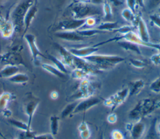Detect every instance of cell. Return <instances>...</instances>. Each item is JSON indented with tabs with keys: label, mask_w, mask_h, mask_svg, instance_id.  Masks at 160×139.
<instances>
[{
	"label": "cell",
	"mask_w": 160,
	"mask_h": 139,
	"mask_svg": "<svg viewBox=\"0 0 160 139\" xmlns=\"http://www.w3.org/2000/svg\"><path fill=\"white\" fill-rule=\"evenodd\" d=\"M158 109H160V101L149 98L142 99L131 110L129 116L138 121L142 117L150 115Z\"/></svg>",
	"instance_id": "obj_1"
},
{
	"label": "cell",
	"mask_w": 160,
	"mask_h": 139,
	"mask_svg": "<svg viewBox=\"0 0 160 139\" xmlns=\"http://www.w3.org/2000/svg\"><path fill=\"white\" fill-rule=\"evenodd\" d=\"M84 59L96 66L101 71L111 69L125 60L124 58L118 55L99 54H94Z\"/></svg>",
	"instance_id": "obj_2"
},
{
	"label": "cell",
	"mask_w": 160,
	"mask_h": 139,
	"mask_svg": "<svg viewBox=\"0 0 160 139\" xmlns=\"http://www.w3.org/2000/svg\"><path fill=\"white\" fill-rule=\"evenodd\" d=\"M71 11L72 18L78 19H84L90 16H98L102 13L98 5L79 1L72 4Z\"/></svg>",
	"instance_id": "obj_3"
},
{
	"label": "cell",
	"mask_w": 160,
	"mask_h": 139,
	"mask_svg": "<svg viewBox=\"0 0 160 139\" xmlns=\"http://www.w3.org/2000/svg\"><path fill=\"white\" fill-rule=\"evenodd\" d=\"M34 0H22L12 10L11 14V21L14 26L15 31L21 32L24 30V17L29 8L34 4Z\"/></svg>",
	"instance_id": "obj_4"
},
{
	"label": "cell",
	"mask_w": 160,
	"mask_h": 139,
	"mask_svg": "<svg viewBox=\"0 0 160 139\" xmlns=\"http://www.w3.org/2000/svg\"><path fill=\"white\" fill-rule=\"evenodd\" d=\"M119 40H125L127 41H129L133 43H135L138 45H141V46H146V47H149V48H154L156 49H158L160 50V44H158V43H144L139 37L138 34L135 33L134 31H130L125 34L123 35H121V36H116L113 38L109 39L108 40H106L105 41H103V43L102 42V44H105L111 41H119Z\"/></svg>",
	"instance_id": "obj_5"
},
{
	"label": "cell",
	"mask_w": 160,
	"mask_h": 139,
	"mask_svg": "<svg viewBox=\"0 0 160 139\" xmlns=\"http://www.w3.org/2000/svg\"><path fill=\"white\" fill-rule=\"evenodd\" d=\"M94 91L95 88L91 81L89 79L82 80L79 85L78 91L73 94L70 98L74 100L86 99L92 96Z\"/></svg>",
	"instance_id": "obj_6"
},
{
	"label": "cell",
	"mask_w": 160,
	"mask_h": 139,
	"mask_svg": "<svg viewBox=\"0 0 160 139\" xmlns=\"http://www.w3.org/2000/svg\"><path fill=\"white\" fill-rule=\"evenodd\" d=\"M129 96V88H125L104 100V105L111 108V111L121 105Z\"/></svg>",
	"instance_id": "obj_7"
},
{
	"label": "cell",
	"mask_w": 160,
	"mask_h": 139,
	"mask_svg": "<svg viewBox=\"0 0 160 139\" xmlns=\"http://www.w3.org/2000/svg\"><path fill=\"white\" fill-rule=\"evenodd\" d=\"M39 100L32 95H29L24 103V109L26 115L28 116V126L31 129V125L34 114L39 104Z\"/></svg>",
	"instance_id": "obj_8"
},
{
	"label": "cell",
	"mask_w": 160,
	"mask_h": 139,
	"mask_svg": "<svg viewBox=\"0 0 160 139\" xmlns=\"http://www.w3.org/2000/svg\"><path fill=\"white\" fill-rule=\"evenodd\" d=\"M84 23V19H68L62 21L58 25L59 31H77L80 29Z\"/></svg>",
	"instance_id": "obj_9"
},
{
	"label": "cell",
	"mask_w": 160,
	"mask_h": 139,
	"mask_svg": "<svg viewBox=\"0 0 160 139\" xmlns=\"http://www.w3.org/2000/svg\"><path fill=\"white\" fill-rule=\"evenodd\" d=\"M24 39L28 43L29 50L31 53L32 60L35 64L38 62L39 58L45 57L42 53L39 51L36 43V37L32 34H26L24 35Z\"/></svg>",
	"instance_id": "obj_10"
},
{
	"label": "cell",
	"mask_w": 160,
	"mask_h": 139,
	"mask_svg": "<svg viewBox=\"0 0 160 139\" xmlns=\"http://www.w3.org/2000/svg\"><path fill=\"white\" fill-rule=\"evenodd\" d=\"M101 100L97 97L91 96L86 99H83L81 101L78 103L76 105L72 114H76L81 112L85 111L92 107L98 105L100 103Z\"/></svg>",
	"instance_id": "obj_11"
},
{
	"label": "cell",
	"mask_w": 160,
	"mask_h": 139,
	"mask_svg": "<svg viewBox=\"0 0 160 139\" xmlns=\"http://www.w3.org/2000/svg\"><path fill=\"white\" fill-rule=\"evenodd\" d=\"M15 31V28L11 20L0 15V33L4 38L11 37Z\"/></svg>",
	"instance_id": "obj_12"
},
{
	"label": "cell",
	"mask_w": 160,
	"mask_h": 139,
	"mask_svg": "<svg viewBox=\"0 0 160 139\" xmlns=\"http://www.w3.org/2000/svg\"><path fill=\"white\" fill-rule=\"evenodd\" d=\"M55 36L59 39L72 42L82 41L86 39L80 36L76 31H58L55 33Z\"/></svg>",
	"instance_id": "obj_13"
},
{
	"label": "cell",
	"mask_w": 160,
	"mask_h": 139,
	"mask_svg": "<svg viewBox=\"0 0 160 139\" xmlns=\"http://www.w3.org/2000/svg\"><path fill=\"white\" fill-rule=\"evenodd\" d=\"M126 128L127 130L130 131L131 137L133 139H140L145 131L146 126L144 123L139 120L136 121L134 124L127 123Z\"/></svg>",
	"instance_id": "obj_14"
},
{
	"label": "cell",
	"mask_w": 160,
	"mask_h": 139,
	"mask_svg": "<svg viewBox=\"0 0 160 139\" xmlns=\"http://www.w3.org/2000/svg\"><path fill=\"white\" fill-rule=\"evenodd\" d=\"M136 28L138 30V34L140 39L146 43H149L150 41V35L149 33L148 28L147 24L142 18L140 16L138 18Z\"/></svg>",
	"instance_id": "obj_15"
},
{
	"label": "cell",
	"mask_w": 160,
	"mask_h": 139,
	"mask_svg": "<svg viewBox=\"0 0 160 139\" xmlns=\"http://www.w3.org/2000/svg\"><path fill=\"white\" fill-rule=\"evenodd\" d=\"M68 49L73 56L81 58H85L95 54L98 51L99 48L98 47L91 46L81 48H70Z\"/></svg>",
	"instance_id": "obj_16"
},
{
	"label": "cell",
	"mask_w": 160,
	"mask_h": 139,
	"mask_svg": "<svg viewBox=\"0 0 160 139\" xmlns=\"http://www.w3.org/2000/svg\"><path fill=\"white\" fill-rule=\"evenodd\" d=\"M56 47L61 56V60L65 66L68 67L73 66V55L69 52V49L59 45V44H56Z\"/></svg>",
	"instance_id": "obj_17"
},
{
	"label": "cell",
	"mask_w": 160,
	"mask_h": 139,
	"mask_svg": "<svg viewBox=\"0 0 160 139\" xmlns=\"http://www.w3.org/2000/svg\"><path fill=\"white\" fill-rule=\"evenodd\" d=\"M12 96L9 92H4L0 95V113L6 117L11 115L10 111L7 110V106L12 100Z\"/></svg>",
	"instance_id": "obj_18"
},
{
	"label": "cell",
	"mask_w": 160,
	"mask_h": 139,
	"mask_svg": "<svg viewBox=\"0 0 160 139\" xmlns=\"http://www.w3.org/2000/svg\"><path fill=\"white\" fill-rule=\"evenodd\" d=\"M121 16L122 18L127 22L131 24L132 26L134 28L136 27V25L137 24L138 20L140 15H138L137 14L134 13L130 9L128 8H124L122 11H121Z\"/></svg>",
	"instance_id": "obj_19"
},
{
	"label": "cell",
	"mask_w": 160,
	"mask_h": 139,
	"mask_svg": "<svg viewBox=\"0 0 160 139\" xmlns=\"http://www.w3.org/2000/svg\"><path fill=\"white\" fill-rule=\"evenodd\" d=\"M118 44L122 49H123L126 51L132 52L138 55H141L142 53L139 47V45L135 43L127 41L125 40H121V41H118Z\"/></svg>",
	"instance_id": "obj_20"
},
{
	"label": "cell",
	"mask_w": 160,
	"mask_h": 139,
	"mask_svg": "<svg viewBox=\"0 0 160 139\" xmlns=\"http://www.w3.org/2000/svg\"><path fill=\"white\" fill-rule=\"evenodd\" d=\"M18 73H19V69L17 65L6 64L0 71V77L8 79Z\"/></svg>",
	"instance_id": "obj_21"
},
{
	"label": "cell",
	"mask_w": 160,
	"mask_h": 139,
	"mask_svg": "<svg viewBox=\"0 0 160 139\" xmlns=\"http://www.w3.org/2000/svg\"><path fill=\"white\" fill-rule=\"evenodd\" d=\"M145 86L144 81L141 79H138L131 82L129 88V96L137 95L143 89Z\"/></svg>",
	"instance_id": "obj_22"
},
{
	"label": "cell",
	"mask_w": 160,
	"mask_h": 139,
	"mask_svg": "<svg viewBox=\"0 0 160 139\" xmlns=\"http://www.w3.org/2000/svg\"><path fill=\"white\" fill-rule=\"evenodd\" d=\"M37 7L34 4V3L29 8V9H28V11H27L25 17H24V31L25 29L27 30V29L29 28V27L30 26L33 19L34 18L36 14L37 13Z\"/></svg>",
	"instance_id": "obj_23"
},
{
	"label": "cell",
	"mask_w": 160,
	"mask_h": 139,
	"mask_svg": "<svg viewBox=\"0 0 160 139\" xmlns=\"http://www.w3.org/2000/svg\"><path fill=\"white\" fill-rule=\"evenodd\" d=\"M119 27L118 23L116 21H104L99 23L96 29L102 32L114 31Z\"/></svg>",
	"instance_id": "obj_24"
},
{
	"label": "cell",
	"mask_w": 160,
	"mask_h": 139,
	"mask_svg": "<svg viewBox=\"0 0 160 139\" xmlns=\"http://www.w3.org/2000/svg\"><path fill=\"white\" fill-rule=\"evenodd\" d=\"M41 67L43 70H44L48 72L49 73L60 78H62L65 76V74L62 73L61 71H59L55 66L52 65V64H41Z\"/></svg>",
	"instance_id": "obj_25"
},
{
	"label": "cell",
	"mask_w": 160,
	"mask_h": 139,
	"mask_svg": "<svg viewBox=\"0 0 160 139\" xmlns=\"http://www.w3.org/2000/svg\"><path fill=\"white\" fill-rule=\"evenodd\" d=\"M71 76L73 79L82 80L85 79H89L91 75L84 70L80 68H74L71 73Z\"/></svg>",
	"instance_id": "obj_26"
},
{
	"label": "cell",
	"mask_w": 160,
	"mask_h": 139,
	"mask_svg": "<svg viewBox=\"0 0 160 139\" xmlns=\"http://www.w3.org/2000/svg\"><path fill=\"white\" fill-rule=\"evenodd\" d=\"M9 81L11 83L16 84H23L28 81L29 76L24 73H18L11 78H8Z\"/></svg>",
	"instance_id": "obj_27"
},
{
	"label": "cell",
	"mask_w": 160,
	"mask_h": 139,
	"mask_svg": "<svg viewBox=\"0 0 160 139\" xmlns=\"http://www.w3.org/2000/svg\"><path fill=\"white\" fill-rule=\"evenodd\" d=\"M48 56L49 59L52 61L54 66H55L59 71H61L62 73H64L65 75L66 73H68V70L66 68V66H65V64L62 63V61L61 59L57 58L56 57H55L51 54H48Z\"/></svg>",
	"instance_id": "obj_28"
},
{
	"label": "cell",
	"mask_w": 160,
	"mask_h": 139,
	"mask_svg": "<svg viewBox=\"0 0 160 139\" xmlns=\"http://www.w3.org/2000/svg\"><path fill=\"white\" fill-rule=\"evenodd\" d=\"M77 33L81 36L84 38L87 37H91L97 34H99L100 33H104L102 31H101L98 30L96 28H89V29H78L76 31Z\"/></svg>",
	"instance_id": "obj_29"
},
{
	"label": "cell",
	"mask_w": 160,
	"mask_h": 139,
	"mask_svg": "<svg viewBox=\"0 0 160 139\" xmlns=\"http://www.w3.org/2000/svg\"><path fill=\"white\" fill-rule=\"evenodd\" d=\"M98 19V16H90L84 19V23L80 29L94 28V26L99 24Z\"/></svg>",
	"instance_id": "obj_30"
},
{
	"label": "cell",
	"mask_w": 160,
	"mask_h": 139,
	"mask_svg": "<svg viewBox=\"0 0 160 139\" xmlns=\"http://www.w3.org/2000/svg\"><path fill=\"white\" fill-rule=\"evenodd\" d=\"M78 103L77 101H74V102L66 105V107L62 110V111L61 113V117L62 118H65L68 117V116H69L70 115H72V113H73L76 105H78Z\"/></svg>",
	"instance_id": "obj_31"
},
{
	"label": "cell",
	"mask_w": 160,
	"mask_h": 139,
	"mask_svg": "<svg viewBox=\"0 0 160 139\" xmlns=\"http://www.w3.org/2000/svg\"><path fill=\"white\" fill-rule=\"evenodd\" d=\"M102 11L103 14V18L105 19H110L112 17V9L111 4L106 1L102 4Z\"/></svg>",
	"instance_id": "obj_32"
},
{
	"label": "cell",
	"mask_w": 160,
	"mask_h": 139,
	"mask_svg": "<svg viewBox=\"0 0 160 139\" xmlns=\"http://www.w3.org/2000/svg\"><path fill=\"white\" fill-rule=\"evenodd\" d=\"M59 117L56 115H52L50 118V127L51 133L53 135H56L59 130Z\"/></svg>",
	"instance_id": "obj_33"
},
{
	"label": "cell",
	"mask_w": 160,
	"mask_h": 139,
	"mask_svg": "<svg viewBox=\"0 0 160 139\" xmlns=\"http://www.w3.org/2000/svg\"><path fill=\"white\" fill-rule=\"evenodd\" d=\"M9 123L14 127L21 130L22 131H29L31 130L28 126V123H26L23 121H19L14 119H10Z\"/></svg>",
	"instance_id": "obj_34"
},
{
	"label": "cell",
	"mask_w": 160,
	"mask_h": 139,
	"mask_svg": "<svg viewBox=\"0 0 160 139\" xmlns=\"http://www.w3.org/2000/svg\"><path fill=\"white\" fill-rule=\"evenodd\" d=\"M149 89L154 93H160V77L156 78L149 85Z\"/></svg>",
	"instance_id": "obj_35"
},
{
	"label": "cell",
	"mask_w": 160,
	"mask_h": 139,
	"mask_svg": "<svg viewBox=\"0 0 160 139\" xmlns=\"http://www.w3.org/2000/svg\"><path fill=\"white\" fill-rule=\"evenodd\" d=\"M134 28V27L132 26V25H124L122 26H119L114 31L118 33L120 35H123V34H125L130 31H133Z\"/></svg>",
	"instance_id": "obj_36"
},
{
	"label": "cell",
	"mask_w": 160,
	"mask_h": 139,
	"mask_svg": "<svg viewBox=\"0 0 160 139\" xmlns=\"http://www.w3.org/2000/svg\"><path fill=\"white\" fill-rule=\"evenodd\" d=\"M129 62L132 66L136 68H143L146 66L144 61L139 59H129Z\"/></svg>",
	"instance_id": "obj_37"
},
{
	"label": "cell",
	"mask_w": 160,
	"mask_h": 139,
	"mask_svg": "<svg viewBox=\"0 0 160 139\" xmlns=\"http://www.w3.org/2000/svg\"><path fill=\"white\" fill-rule=\"evenodd\" d=\"M149 19L152 25L160 28V14L159 13H155L150 15Z\"/></svg>",
	"instance_id": "obj_38"
},
{
	"label": "cell",
	"mask_w": 160,
	"mask_h": 139,
	"mask_svg": "<svg viewBox=\"0 0 160 139\" xmlns=\"http://www.w3.org/2000/svg\"><path fill=\"white\" fill-rule=\"evenodd\" d=\"M127 8L130 9L134 13H136V8L138 4V0H126Z\"/></svg>",
	"instance_id": "obj_39"
},
{
	"label": "cell",
	"mask_w": 160,
	"mask_h": 139,
	"mask_svg": "<svg viewBox=\"0 0 160 139\" xmlns=\"http://www.w3.org/2000/svg\"><path fill=\"white\" fill-rule=\"evenodd\" d=\"M148 2V8L151 10L156 8L160 5V0H146Z\"/></svg>",
	"instance_id": "obj_40"
},
{
	"label": "cell",
	"mask_w": 160,
	"mask_h": 139,
	"mask_svg": "<svg viewBox=\"0 0 160 139\" xmlns=\"http://www.w3.org/2000/svg\"><path fill=\"white\" fill-rule=\"evenodd\" d=\"M111 138L112 139H124L123 133L118 130H114L111 133Z\"/></svg>",
	"instance_id": "obj_41"
},
{
	"label": "cell",
	"mask_w": 160,
	"mask_h": 139,
	"mask_svg": "<svg viewBox=\"0 0 160 139\" xmlns=\"http://www.w3.org/2000/svg\"><path fill=\"white\" fill-rule=\"evenodd\" d=\"M150 60L154 65H160V53L152 55L150 58Z\"/></svg>",
	"instance_id": "obj_42"
},
{
	"label": "cell",
	"mask_w": 160,
	"mask_h": 139,
	"mask_svg": "<svg viewBox=\"0 0 160 139\" xmlns=\"http://www.w3.org/2000/svg\"><path fill=\"white\" fill-rule=\"evenodd\" d=\"M33 139H55L52 133H44L38 135H35Z\"/></svg>",
	"instance_id": "obj_43"
},
{
	"label": "cell",
	"mask_w": 160,
	"mask_h": 139,
	"mask_svg": "<svg viewBox=\"0 0 160 139\" xmlns=\"http://www.w3.org/2000/svg\"><path fill=\"white\" fill-rule=\"evenodd\" d=\"M79 133H80V136L82 139H88L91 136V131L89 129L86 130Z\"/></svg>",
	"instance_id": "obj_44"
},
{
	"label": "cell",
	"mask_w": 160,
	"mask_h": 139,
	"mask_svg": "<svg viewBox=\"0 0 160 139\" xmlns=\"http://www.w3.org/2000/svg\"><path fill=\"white\" fill-rule=\"evenodd\" d=\"M78 129L79 131L81 132V131H84L86 130L89 129V127H88V125L86 123V122H85L84 121H82L79 125V126L78 127Z\"/></svg>",
	"instance_id": "obj_45"
},
{
	"label": "cell",
	"mask_w": 160,
	"mask_h": 139,
	"mask_svg": "<svg viewBox=\"0 0 160 139\" xmlns=\"http://www.w3.org/2000/svg\"><path fill=\"white\" fill-rule=\"evenodd\" d=\"M107 120L110 123H114L117 120V116L114 113H111L108 115Z\"/></svg>",
	"instance_id": "obj_46"
},
{
	"label": "cell",
	"mask_w": 160,
	"mask_h": 139,
	"mask_svg": "<svg viewBox=\"0 0 160 139\" xmlns=\"http://www.w3.org/2000/svg\"><path fill=\"white\" fill-rule=\"evenodd\" d=\"M104 1H105V0H90L91 3H92L93 4H96V5L102 4Z\"/></svg>",
	"instance_id": "obj_47"
},
{
	"label": "cell",
	"mask_w": 160,
	"mask_h": 139,
	"mask_svg": "<svg viewBox=\"0 0 160 139\" xmlns=\"http://www.w3.org/2000/svg\"><path fill=\"white\" fill-rule=\"evenodd\" d=\"M50 96L52 100H56L58 98V92H56V91H53L50 94Z\"/></svg>",
	"instance_id": "obj_48"
},
{
	"label": "cell",
	"mask_w": 160,
	"mask_h": 139,
	"mask_svg": "<svg viewBox=\"0 0 160 139\" xmlns=\"http://www.w3.org/2000/svg\"><path fill=\"white\" fill-rule=\"evenodd\" d=\"M115 6H119L122 3L121 0H109Z\"/></svg>",
	"instance_id": "obj_49"
},
{
	"label": "cell",
	"mask_w": 160,
	"mask_h": 139,
	"mask_svg": "<svg viewBox=\"0 0 160 139\" xmlns=\"http://www.w3.org/2000/svg\"><path fill=\"white\" fill-rule=\"evenodd\" d=\"M157 130H158V133L160 135V122L157 125Z\"/></svg>",
	"instance_id": "obj_50"
},
{
	"label": "cell",
	"mask_w": 160,
	"mask_h": 139,
	"mask_svg": "<svg viewBox=\"0 0 160 139\" xmlns=\"http://www.w3.org/2000/svg\"><path fill=\"white\" fill-rule=\"evenodd\" d=\"M78 1L81 3H90V0H78Z\"/></svg>",
	"instance_id": "obj_51"
},
{
	"label": "cell",
	"mask_w": 160,
	"mask_h": 139,
	"mask_svg": "<svg viewBox=\"0 0 160 139\" xmlns=\"http://www.w3.org/2000/svg\"><path fill=\"white\" fill-rule=\"evenodd\" d=\"M0 135H1V136L2 137V138H3V139H8V138H6L4 136H3V135H2L1 133H0ZM17 139H20V138H17Z\"/></svg>",
	"instance_id": "obj_52"
},
{
	"label": "cell",
	"mask_w": 160,
	"mask_h": 139,
	"mask_svg": "<svg viewBox=\"0 0 160 139\" xmlns=\"http://www.w3.org/2000/svg\"><path fill=\"white\" fill-rule=\"evenodd\" d=\"M0 1H2V0H0Z\"/></svg>",
	"instance_id": "obj_53"
}]
</instances>
